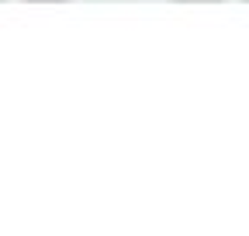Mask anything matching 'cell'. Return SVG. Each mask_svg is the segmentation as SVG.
Returning a JSON list of instances; mask_svg holds the SVG:
<instances>
[{"instance_id": "obj_1", "label": "cell", "mask_w": 249, "mask_h": 236, "mask_svg": "<svg viewBox=\"0 0 249 236\" xmlns=\"http://www.w3.org/2000/svg\"><path fill=\"white\" fill-rule=\"evenodd\" d=\"M24 4H66V0H24Z\"/></svg>"}, {"instance_id": "obj_2", "label": "cell", "mask_w": 249, "mask_h": 236, "mask_svg": "<svg viewBox=\"0 0 249 236\" xmlns=\"http://www.w3.org/2000/svg\"><path fill=\"white\" fill-rule=\"evenodd\" d=\"M180 4H194V0H180ZM208 4H214V0H208Z\"/></svg>"}, {"instance_id": "obj_3", "label": "cell", "mask_w": 249, "mask_h": 236, "mask_svg": "<svg viewBox=\"0 0 249 236\" xmlns=\"http://www.w3.org/2000/svg\"><path fill=\"white\" fill-rule=\"evenodd\" d=\"M246 4H249V0H246Z\"/></svg>"}]
</instances>
